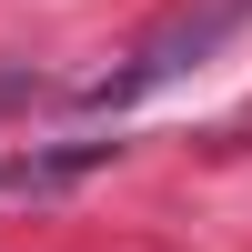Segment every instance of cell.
I'll list each match as a JSON object with an SVG mask.
<instances>
[{"instance_id": "1", "label": "cell", "mask_w": 252, "mask_h": 252, "mask_svg": "<svg viewBox=\"0 0 252 252\" xmlns=\"http://www.w3.org/2000/svg\"><path fill=\"white\" fill-rule=\"evenodd\" d=\"M242 20H252V0H192V10H172V20H161V31L141 40L131 61H121V71H101V81H81V91H71V111H111V121H121L131 101H152L161 81H182V71H202V61H212L222 40L242 31Z\"/></svg>"}, {"instance_id": "2", "label": "cell", "mask_w": 252, "mask_h": 252, "mask_svg": "<svg viewBox=\"0 0 252 252\" xmlns=\"http://www.w3.org/2000/svg\"><path fill=\"white\" fill-rule=\"evenodd\" d=\"M40 101H71V91H61V81H40L31 61H0V121H10V111H40Z\"/></svg>"}, {"instance_id": "3", "label": "cell", "mask_w": 252, "mask_h": 252, "mask_svg": "<svg viewBox=\"0 0 252 252\" xmlns=\"http://www.w3.org/2000/svg\"><path fill=\"white\" fill-rule=\"evenodd\" d=\"M222 141H252V111H242V121H232V131H222Z\"/></svg>"}]
</instances>
